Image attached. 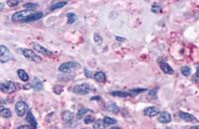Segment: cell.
Here are the masks:
<instances>
[{
    "label": "cell",
    "instance_id": "cell-1",
    "mask_svg": "<svg viewBox=\"0 0 199 129\" xmlns=\"http://www.w3.org/2000/svg\"><path fill=\"white\" fill-rule=\"evenodd\" d=\"M70 90L73 91L76 95H86L88 93H90L93 90V87L89 84H81V85H76L70 89Z\"/></svg>",
    "mask_w": 199,
    "mask_h": 129
},
{
    "label": "cell",
    "instance_id": "cell-2",
    "mask_svg": "<svg viewBox=\"0 0 199 129\" xmlns=\"http://www.w3.org/2000/svg\"><path fill=\"white\" fill-rule=\"evenodd\" d=\"M146 91V89H137V90H131L130 91H110V95L114 96H119V97H133L139 93Z\"/></svg>",
    "mask_w": 199,
    "mask_h": 129
},
{
    "label": "cell",
    "instance_id": "cell-3",
    "mask_svg": "<svg viewBox=\"0 0 199 129\" xmlns=\"http://www.w3.org/2000/svg\"><path fill=\"white\" fill-rule=\"evenodd\" d=\"M80 68V64L76 62H67L59 67V71L62 73H72Z\"/></svg>",
    "mask_w": 199,
    "mask_h": 129
},
{
    "label": "cell",
    "instance_id": "cell-4",
    "mask_svg": "<svg viewBox=\"0 0 199 129\" xmlns=\"http://www.w3.org/2000/svg\"><path fill=\"white\" fill-rule=\"evenodd\" d=\"M11 60H13L12 54L10 53L8 48H6L5 46L1 45V46H0V62H1V63H6V62L11 61Z\"/></svg>",
    "mask_w": 199,
    "mask_h": 129
},
{
    "label": "cell",
    "instance_id": "cell-5",
    "mask_svg": "<svg viewBox=\"0 0 199 129\" xmlns=\"http://www.w3.org/2000/svg\"><path fill=\"white\" fill-rule=\"evenodd\" d=\"M0 87H1V90L3 92L5 93H13L14 91L17 90V85L14 83V81H5V83H2L0 85Z\"/></svg>",
    "mask_w": 199,
    "mask_h": 129
},
{
    "label": "cell",
    "instance_id": "cell-6",
    "mask_svg": "<svg viewBox=\"0 0 199 129\" xmlns=\"http://www.w3.org/2000/svg\"><path fill=\"white\" fill-rule=\"evenodd\" d=\"M32 14V11L29 10H22L19 11V12H16L12 15V20L15 22H24L25 19L29 15Z\"/></svg>",
    "mask_w": 199,
    "mask_h": 129
},
{
    "label": "cell",
    "instance_id": "cell-7",
    "mask_svg": "<svg viewBox=\"0 0 199 129\" xmlns=\"http://www.w3.org/2000/svg\"><path fill=\"white\" fill-rule=\"evenodd\" d=\"M21 52H22L23 56H24L25 58H27L28 60H30V61L36 62V63H40L41 60H42V59H41L38 55L35 54V53L32 50H30V49H23Z\"/></svg>",
    "mask_w": 199,
    "mask_h": 129
},
{
    "label": "cell",
    "instance_id": "cell-8",
    "mask_svg": "<svg viewBox=\"0 0 199 129\" xmlns=\"http://www.w3.org/2000/svg\"><path fill=\"white\" fill-rule=\"evenodd\" d=\"M15 110L18 116H24L28 112V104L24 101H18L15 105Z\"/></svg>",
    "mask_w": 199,
    "mask_h": 129
},
{
    "label": "cell",
    "instance_id": "cell-9",
    "mask_svg": "<svg viewBox=\"0 0 199 129\" xmlns=\"http://www.w3.org/2000/svg\"><path fill=\"white\" fill-rule=\"evenodd\" d=\"M178 117L180 119H182L183 121H186V122H198V119L196 118V117L194 115H192L191 113H188V112H183V111H180V112H178Z\"/></svg>",
    "mask_w": 199,
    "mask_h": 129
},
{
    "label": "cell",
    "instance_id": "cell-10",
    "mask_svg": "<svg viewBox=\"0 0 199 129\" xmlns=\"http://www.w3.org/2000/svg\"><path fill=\"white\" fill-rule=\"evenodd\" d=\"M159 109L157 107H154V106H150V107H148L145 108L143 110V114L145 116H148V117H154L156 116L157 114H159Z\"/></svg>",
    "mask_w": 199,
    "mask_h": 129
},
{
    "label": "cell",
    "instance_id": "cell-11",
    "mask_svg": "<svg viewBox=\"0 0 199 129\" xmlns=\"http://www.w3.org/2000/svg\"><path fill=\"white\" fill-rule=\"evenodd\" d=\"M43 12H40V11H38V12H33L31 15H29L27 18L25 19L24 22H33V21H37V20H40L41 18H43Z\"/></svg>",
    "mask_w": 199,
    "mask_h": 129
},
{
    "label": "cell",
    "instance_id": "cell-12",
    "mask_svg": "<svg viewBox=\"0 0 199 129\" xmlns=\"http://www.w3.org/2000/svg\"><path fill=\"white\" fill-rule=\"evenodd\" d=\"M159 121L160 123H169L171 121V115L167 111H163L160 112L159 115Z\"/></svg>",
    "mask_w": 199,
    "mask_h": 129
},
{
    "label": "cell",
    "instance_id": "cell-13",
    "mask_svg": "<svg viewBox=\"0 0 199 129\" xmlns=\"http://www.w3.org/2000/svg\"><path fill=\"white\" fill-rule=\"evenodd\" d=\"M34 49L36 50L37 52L41 53V54H43L44 56H52V55H53V53H52L51 51L47 50L46 48H44L43 46H41L40 44H37V43L34 44Z\"/></svg>",
    "mask_w": 199,
    "mask_h": 129
},
{
    "label": "cell",
    "instance_id": "cell-14",
    "mask_svg": "<svg viewBox=\"0 0 199 129\" xmlns=\"http://www.w3.org/2000/svg\"><path fill=\"white\" fill-rule=\"evenodd\" d=\"M32 87L37 91L40 90H44V85H43V81L41 80L38 78H34L33 81H32Z\"/></svg>",
    "mask_w": 199,
    "mask_h": 129
},
{
    "label": "cell",
    "instance_id": "cell-15",
    "mask_svg": "<svg viewBox=\"0 0 199 129\" xmlns=\"http://www.w3.org/2000/svg\"><path fill=\"white\" fill-rule=\"evenodd\" d=\"M62 119L64 120V122H66V123L72 122L73 119H74L73 112H72V111H70V110L63 111V113H62Z\"/></svg>",
    "mask_w": 199,
    "mask_h": 129
},
{
    "label": "cell",
    "instance_id": "cell-16",
    "mask_svg": "<svg viewBox=\"0 0 199 129\" xmlns=\"http://www.w3.org/2000/svg\"><path fill=\"white\" fill-rule=\"evenodd\" d=\"M160 69L162 70V72L164 73V74H166V75H173L174 74L173 69L170 66H169L167 63L161 62L160 63Z\"/></svg>",
    "mask_w": 199,
    "mask_h": 129
},
{
    "label": "cell",
    "instance_id": "cell-17",
    "mask_svg": "<svg viewBox=\"0 0 199 129\" xmlns=\"http://www.w3.org/2000/svg\"><path fill=\"white\" fill-rule=\"evenodd\" d=\"M94 79L96 80V81H98V83L100 84H104L106 83V75H105V73L103 72H97L95 75H94Z\"/></svg>",
    "mask_w": 199,
    "mask_h": 129
},
{
    "label": "cell",
    "instance_id": "cell-18",
    "mask_svg": "<svg viewBox=\"0 0 199 129\" xmlns=\"http://www.w3.org/2000/svg\"><path fill=\"white\" fill-rule=\"evenodd\" d=\"M26 121H28L30 123V125H32L33 127L36 128L37 127V121L35 119V117L32 113V111H28L27 114H26Z\"/></svg>",
    "mask_w": 199,
    "mask_h": 129
},
{
    "label": "cell",
    "instance_id": "cell-19",
    "mask_svg": "<svg viewBox=\"0 0 199 129\" xmlns=\"http://www.w3.org/2000/svg\"><path fill=\"white\" fill-rule=\"evenodd\" d=\"M68 1H59V2H55L51 5V11H54V10H57V9H60L62 7H64L65 5H67Z\"/></svg>",
    "mask_w": 199,
    "mask_h": 129
},
{
    "label": "cell",
    "instance_id": "cell-20",
    "mask_svg": "<svg viewBox=\"0 0 199 129\" xmlns=\"http://www.w3.org/2000/svg\"><path fill=\"white\" fill-rule=\"evenodd\" d=\"M17 75H18V77H19V79L22 80V81H28V80H29V75H28V74L24 71V70H18V71H17Z\"/></svg>",
    "mask_w": 199,
    "mask_h": 129
},
{
    "label": "cell",
    "instance_id": "cell-21",
    "mask_svg": "<svg viewBox=\"0 0 199 129\" xmlns=\"http://www.w3.org/2000/svg\"><path fill=\"white\" fill-rule=\"evenodd\" d=\"M106 125L107 124L104 122V120L99 119V120H97L95 123H94L93 129H106Z\"/></svg>",
    "mask_w": 199,
    "mask_h": 129
},
{
    "label": "cell",
    "instance_id": "cell-22",
    "mask_svg": "<svg viewBox=\"0 0 199 129\" xmlns=\"http://www.w3.org/2000/svg\"><path fill=\"white\" fill-rule=\"evenodd\" d=\"M88 112H92V110L91 109H88V108H80L79 111H78V113H77V118L78 119H81V118H83V116L88 113Z\"/></svg>",
    "mask_w": 199,
    "mask_h": 129
},
{
    "label": "cell",
    "instance_id": "cell-23",
    "mask_svg": "<svg viewBox=\"0 0 199 129\" xmlns=\"http://www.w3.org/2000/svg\"><path fill=\"white\" fill-rule=\"evenodd\" d=\"M77 20V15L75 13H68L67 14V23L68 24H73Z\"/></svg>",
    "mask_w": 199,
    "mask_h": 129
},
{
    "label": "cell",
    "instance_id": "cell-24",
    "mask_svg": "<svg viewBox=\"0 0 199 129\" xmlns=\"http://www.w3.org/2000/svg\"><path fill=\"white\" fill-rule=\"evenodd\" d=\"M180 72L184 75V77H189L190 74H191V69L188 66H183V67H181Z\"/></svg>",
    "mask_w": 199,
    "mask_h": 129
},
{
    "label": "cell",
    "instance_id": "cell-25",
    "mask_svg": "<svg viewBox=\"0 0 199 129\" xmlns=\"http://www.w3.org/2000/svg\"><path fill=\"white\" fill-rule=\"evenodd\" d=\"M103 120L107 125H115L118 123V121H116V118H112V117H109V116H106Z\"/></svg>",
    "mask_w": 199,
    "mask_h": 129
},
{
    "label": "cell",
    "instance_id": "cell-26",
    "mask_svg": "<svg viewBox=\"0 0 199 129\" xmlns=\"http://www.w3.org/2000/svg\"><path fill=\"white\" fill-rule=\"evenodd\" d=\"M0 114H1L2 117H5V118H8V117L11 116V110L8 109V108L1 107V108H0Z\"/></svg>",
    "mask_w": 199,
    "mask_h": 129
},
{
    "label": "cell",
    "instance_id": "cell-27",
    "mask_svg": "<svg viewBox=\"0 0 199 129\" xmlns=\"http://www.w3.org/2000/svg\"><path fill=\"white\" fill-rule=\"evenodd\" d=\"M107 109H108L109 111H112V112H115V113L119 112V111H120V108L118 107V105H116L115 102L110 103V104L108 105V106H107Z\"/></svg>",
    "mask_w": 199,
    "mask_h": 129
},
{
    "label": "cell",
    "instance_id": "cell-28",
    "mask_svg": "<svg viewBox=\"0 0 199 129\" xmlns=\"http://www.w3.org/2000/svg\"><path fill=\"white\" fill-rule=\"evenodd\" d=\"M38 6H39V5L36 4V3H25L24 5H23V7L28 9L29 11H32L35 8H38Z\"/></svg>",
    "mask_w": 199,
    "mask_h": 129
},
{
    "label": "cell",
    "instance_id": "cell-29",
    "mask_svg": "<svg viewBox=\"0 0 199 129\" xmlns=\"http://www.w3.org/2000/svg\"><path fill=\"white\" fill-rule=\"evenodd\" d=\"M94 121H95V119H94V117L92 115H87L84 119L85 124H91V123H93Z\"/></svg>",
    "mask_w": 199,
    "mask_h": 129
},
{
    "label": "cell",
    "instance_id": "cell-30",
    "mask_svg": "<svg viewBox=\"0 0 199 129\" xmlns=\"http://www.w3.org/2000/svg\"><path fill=\"white\" fill-rule=\"evenodd\" d=\"M94 40H95V42H96L98 45L102 44V42H103V39H102V37L100 36V35H99L98 33H95V34H94Z\"/></svg>",
    "mask_w": 199,
    "mask_h": 129
},
{
    "label": "cell",
    "instance_id": "cell-31",
    "mask_svg": "<svg viewBox=\"0 0 199 129\" xmlns=\"http://www.w3.org/2000/svg\"><path fill=\"white\" fill-rule=\"evenodd\" d=\"M54 92L56 93V95H61V93L63 92V86L59 85H55L54 86Z\"/></svg>",
    "mask_w": 199,
    "mask_h": 129
},
{
    "label": "cell",
    "instance_id": "cell-32",
    "mask_svg": "<svg viewBox=\"0 0 199 129\" xmlns=\"http://www.w3.org/2000/svg\"><path fill=\"white\" fill-rule=\"evenodd\" d=\"M20 1H18V0H7L6 3L8 6L10 7H13V6H16V5H18Z\"/></svg>",
    "mask_w": 199,
    "mask_h": 129
},
{
    "label": "cell",
    "instance_id": "cell-33",
    "mask_svg": "<svg viewBox=\"0 0 199 129\" xmlns=\"http://www.w3.org/2000/svg\"><path fill=\"white\" fill-rule=\"evenodd\" d=\"M151 11H153V13H159L161 12V8L157 4H154L153 5V7H151Z\"/></svg>",
    "mask_w": 199,
    "mask_h": 129
},
{
    "label": "cell",
    "instance_id": "cell-34",
    "mask_svg": "<svg viewBox=\"0 0 199 129\" xmlns=\"http://www.w3.org/2000/svg\"><path fill=\"white\" fill-rule=\"evenodd\" d=\"M193 80L196 81V83H199V64H197V70H196V74L193 77Z\"/></svg>",
    "mask_w": 199,
    "mask_h": 129
},
{
    "label": "cell",
    "instance_id": "cell-35",
    "mask_svg": "<svg viewBox=\"0 0 199 129\" xmlns=\"http://www.w3.org/2000/svg\"><path fill=\"white\" fill-rule=\"evenodd\" d=\"M17 129H36V128L33 127L32 125H21Z\"/></svg>",
    "mask_w": 199,
    "mask_h": 129
},
{
    "label": "cell",
    "instance_id": "cell-36",
    "mask_svg": "<svg viewBox=\"0 0 199 129\" xmlns=\"http://www.w3.org/2000/svg\"><path fill=\"white\" fill-rule=\"evenodd\" d=\"M85 75H86L87 78H92L93 77L91 71H89V70H87V69H85Z\"/></svg>",
    "mask_w": 199,
    "mask_h": 129
},
{
    "label": "cell",
    "instance_id": "cell-37",
    "mask_svg": "<svg viewBox=\"0 0 199 129\" xmlns=\"http://www.w3.org/2000/svg\"><path fill=\"white\" fill-rule=\"evenodd\" d=\"M116 41H122V42H125L126 41L125 38H121V37H116Z\"/></svg>",
    "mask_w": 199,
    "mask_h": 129
},
{
    "label": "cell",
    "instance_id": "cell-38",
    "mask_svg": "<svg viewBox=\"0 0 199 129\" xmlns=\"http://www.w3.org/2000/svg\"><path fill=\"white\" fill-rule=\"evenodd\" d=\"M23 87H24V90H28V89H30V87H32V85H26Z\"/></svg>",
    "mask_w": 199,
    "mask_h": 129
},
{
    "label": "cell",
    "instance_id": "cell-39",
    "mask_svg": "<svg viewBox=\"0 0 199 129\" xmlns=\"http://www.w3.org/2000/svg\"><path fill=\"white\" fill-rule=\"evenodd\" d=\"M190 129H199V126H193V127H191Z\"/></svg>",
    "mask_w": 199,
    "mask_h": 129
},
{
    "label": "cell",
    "instance_id": "cell-40",
    "mask_svg": "<svg viewBox=\"0 0 199 129\" xmlns=\"http://www.w3.org/2000/svg\"><path fill=\"white\" fill-rule=\"evenodd\" d=\"M110 129H121V128H120V127H112Z\"/></svg>",
    "mask_w": 199,
    "mask_h": 129
},
{
    "label": "cell",
    "instance_id": "cell-41",
    "mask_svg": "<svg viewBox=\"0 0 199 129\" xmlns=\"http://www.w3.org/2000/svg\"><path fill=\"white\" fill-rule=\"evenodd\" d=\"M196 18H197V19H199V12H198V13H197V15H196Z\"/></svg>",
    "mask_w": 199,
    "mask_h": 129
},
{
    "label": "cell",
    "instance_id": "cell-42",
    "mask_svg": "<svg viewBox=\"0 0 199 129\" xmlns=\"http://www.w3.org/2000/svg\"><path fill=\"white\" fill-rule=\"evenodd\" d=\"M165 129H172V128H170V127H169V128H165Z\"/></svg>",
    "mask_w": 199,
    "mask_h": 129
},
{
    "label": "cell",
    "instance_id": "cell-43",
    "mask_svg": "<svg viewBox=\"0 0 199 129\" xmlns=\"http://www.w3.org/2000/svg\"><path fill=\"white\" fill-rule=\"evenodd\" d=\"M83 129H85V128H83Z\"/></svg>",
    "mask_w": 199,
    "mask_h": 129
}]
</instances>
